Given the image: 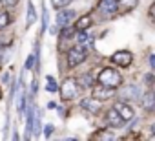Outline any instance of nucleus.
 I'll return each mask as SVG.
<instances>
[{
	"instance_id": "nucleus-1",
	"label": "nucleus",
	"mask_w": 155,
	"mask_h": 141,
	"mask_svg": "<svg viewBox=\"0 0 155 141\" xmlns=\"http://www.w3.org/2000/svg\"><path fill=\"white\" fill-rule=\"evenodd\" d=\"M97 81L102 84V86H108V88H119L120 83H122V75L113 68H104L101 70V74L97 77Z\"/></svg>"
},
{
	"instance_id": "nucleus-2",
	"label": "nucleus",
	"mask_w": 155,
	"mask_h": 141,
	"mask_svg": "<svg viewBox=\"0 0 155 141\" xmlns=\"http://www.w3.org/2000/svg\"><path fill=\"white\" fill-rule=\"evenodd\" d=\"M86 57H88V51H86L84 46H81V44L75 46V48H71V50L68 51V66H69V68L79 66L81 62L86 60Z\"/></svg>"
},
{
	"instance_id": "nucleus-3",
	"label": "nucleus",
	"mask_w": 155,
	"mask_h": 141,
	"mask_svg": "<svg viewBox=\"0 0 155 141\" xmlns=\"http://www.w3.org/2000/svg\"><path fill=\"white\" fill-rule=\"evenodd\" d=\"M77 94H79V83H77L75 79H66L60 86V97L62 101H71L77 97Z\"/></svg>"
},
{
	"instance_id": "nucleus-4",
	"label": "nucleus",
	"mask_w": 155,
	"mask_h": 141,
	"mask_svg": "<svg viewBox=\"0 0 155 141\" xmlns=\"http://www.w3.org/2000/svg\"><path fill=\"white\" fill-rule=\"evenodd\" d=\"M99 11L104 19H111L117 11H119V4L117 0H101L99 4Z\"/></svg>"
},
{
	"instance_id": "nucleus-5",
	"label": "nucleus",
	"mask_w": 155,
	"mask_h": 141,
	"mask_svg": "<svg viewBox=\"0 0 155 141\" xmlns=\"http://www.w3.org/2000/svg\"><path fill=\"white\" fill-rule=\"evenodd\" d=\"M111 60H113L117 66H120V68H128V66L131 64V60H133V55H131V51H128V50H120V51H115V53H113Z\"/></svg>"
},
{
	"instance_id": "nucleus-6",
	"label": "nucleus",
	"mask_w": 155,
	"mask_h": 141,
	"mask_svg": "<svg viewBox=\"0 0 155 141\" xmlns=\"http://www.w3.org/2000/svg\"><path fill=\"white\" fill-rule=\"evenodd\" d=\"M75 19V11L73 9H60V13H57V26L64 28V26H69Z\"/></svg>"
},
{
	"instance_id": "nucleus-7",
	"label": "nucleus",
	"mask_w": 155,
	"mask_h": 141,
	"mask_svg": "<svg viewBox=\"0 0 155 141\" xmlns=\"http://www.w3.org/2000/svg\"><path fill=\"white\" fill-rule=\"evenodd\" d=\"M113 94H115V88H108V86H102V84L93 88V97L97 101H106V99L113 97Z\"/></svg>"
},
{
	"instance_id": "nucleus-8",
	"label": "nucleus",
	"mask_w": 155,
	"mask_h": 141,
	"mask_svg": "<svg viewBox=\"0 0 155 141\" xmlns=\"http://www.w3.org/2000/svg\"><path fill=\"white\" fill-rule=\"evenodd\" d=\"M113 108L119 112V115H120L124 121H131V119H133V115H135V114H133V108H131L130 105L122 103V101H120V103H115V106H113Z\"/></svg>"
},
{
	"instance_id": "nucleus-9",
	"label": "nucleus",
	"mask_w": 155,
	"mask_h": 141,
	"mask_svg": "<svg viewBox=\"0 0 155 141\" xmlns=\"http://www.w3.org/2000/svg\"><path fill=\"white\" fill-rule=\"evenodd\" d=\"M106 121H108V125L110 126H113V128H120L126 121L119 115V112L115 110V108H111V110H108L106 112Z\"/></svg>"
},
{
	"instance_id": "nucleus-10",
	"label": "nucleus",
	"mask_w": 155,
	"mask_h": 141,
	"mask_svg": "<svg viewBox=\"0 0 155 141\" xmlns=\"http://www.w3.org/2000/svg\"><path fill=\"white\" fill-rule=\"evenodd\" d=\"M81 106H82L84 110H88L90 114H97V112L101 110V101H97L95 97H91V99H82V101H81Z\"/></svg>"
},
{
	"instance_id": "nucleus-11",
	"label": "nucleus",
	"mask_w": 155,
	"mask_h": 141,
	"mask_svg": "<svg viewBox=\"0 0 155 141\" xmlns=\"http://www.w3.org/2000/svg\"><path fill=\"white\" fill-rule=\"evenodd\" d=\"M90 26H91V17H90V15H84V17H81L79 20H77L75 29H77V31H86Z\"/></svg>"
},
{
	"instance_id": "nucleus-12",
	"label": "nucleus",
	"mask_w": 155,
	"mask_h": 141,
	"mask_svg": "<svg viewBox=\"0 0 155 141\" xmlns=\"http://www.w3.org/2000/svg\"><path fill=\"white\" fill-rule=\"evenodd\" d=\"M33 121H35V110L33 106L28 110V125H26V139L31 137V132H33Z\"/></svg>"
},
{
	"instance_id": "nucleus-13",
	"label": "nucleus",
	"mask_w": 155,
	"mask_h": 141,
	"mask_svg": "<svg viewBox=\"0 0 155 141\" xmlns=\"http://www.w3.org/2000/svg\"><path fill=\"white\" fill-rule=\"evenodd\" d=\"M117 4H119L120 11H122V13H126V11L133 9V8L139 4V0H117Z\"/></svg>"
},
{
	"instance_id": "nucleus-14",
	"label": "nucleus",
	"mask_w": 155,
	"mask_h": 141,
	"mask_svg": "<svg viewBox=\"0 0 155 141\" xmlns=\"http://www.w3.org/2000/svg\"><path fill=\"white\" fill-rule=\"evenodd\" d=\"M77 83H79L82 88H90V86H93L95 81H93V77H91L90 74H84V75H81L79 79H77Z\"/></svg>"
},
{
	"instance_id": "nucleus-15",
	"label": "nucleus",
	"mask_w": 155,
	"mask_h": 141,
	"mask_svg": "<svg viewBox=\"0 0 155 141\" xmlns=\"http://www.w3.org/2000/svg\"><path fill=\"white\" fill-rule=\"evenodd\" d=\"M35 20H37V13H35L33 4L29 2V4H28V20H26V28H31Z\"/></svg>"
},
{
	"instance_id": "nucleus-16",
	"label": "nucleus",
	"mask_w": 155,
	"mask_h": 141,
	"mask_svg": "<svg viewBox=\"0 0 155 141\" xmlns=\"http://www.w3.org/2000/svg\"><path fill=\"white\" fill-rule=\"evenodd\" d=\"M153 105H155V95L153 94H146L144 95V101H142V106L146 110H150V108H153Z\"/></svg>"
},
{
	"instance_id": "nucleus-17",
	"label": "nucleus",
	"mask_w": 155,
	"mask_h": 141,
	"mask_svg": "<svg viewBox=\"0 0 155 141\" xmlns=\"http://www.w3.org/2000/svg\"><path fill=\"white\" fill-rule=\"evenodd\" d=\"M71 2H73V0H51V6H53L55 9H62V8L69 6Z\"/></svg>"
},
{
	"instance_id": "nucleus-18",
	"label": "nucleus",
	"mask_w": 155,
	"mask_h": 141,
	"mask_svg": "<svg viewBox=\"0 0 155 141\" xmlns=\"http://www.w3.org/2000/svg\"><path fill=\"white\" fill-rule=\"evenodd\" d=\"M9 13L8 11H4V13H0V29H4V28H8V24H9Z\"/></svg>"
},
{
	"instance_id": "nucleus-19",
	"label": "nucleus",
	"mask_w": 155,
	"mask_h": 141,
	"mask_svg": "<svg viewBox=\"0 0 155 141\" xmlns=\"http://www.w3.org/2000/svg\"><path fill=\"white\" fill-rule=\"evenodd\" d=\"M46 90L48 92H57L58 90V86H57V83H55V79L51 75H48V86H46Z\"/></svg>"
},
{
	"instance_id": "nucleus-20",
	"label": "nucleus",
	"mask_w": 155,
	"mask_h": 141,
	"mask_svg": "<svg viewBox=\"0 0 155 141\" xmlns=\"http://www.w3.org/2000/svg\"><path fill=\"white\" fill-rule=\"evenodd\" d=\"M18 112H20V114L26 112V94H24V92H22L20 97H18Z\"/></svg>"
},
{
	"instance_id": "nucleus-21",
	"label": "nucleus",
	"mask_w": 155,
	"mask_h": 141,
	"mask_svg": "<svg viewBox=\"0 0 155 141\" xmlns=\"http://www.w3.org/2000/svg\"><path fill=\"white\" fill-rule=\"evenodd\" d=\"M95 139H115V136L108 134V132H99V134H95Z\"/></svg>"
},
{
	"instance_id": "nucleus-22",
	"label": "nucleus",
	"mask_w": 155,
	"mask_h": 141,
	"mask_svg": "<svg viewBox=\"0 0 155 141\" xmlns=\"http://www.w3.org/2000/svg\"><path fill=\"white\" fill-rule=\"evenodd\" d=\"M33 132H35L37 136L40 134V115H37L35 121H33Z\"/></svg>"
},
{
	"instance_id": "nucleus-23",
	"label": "nucleus",
	"mask_w": 155,
	"mask_h": 141,
	"mask_svg": "<svg viewBox=\"0 0 155 141\" xmlns=\"http://www.w3.org/2000/svg\"><path fill=\"white\" fill-rule=\"evenodd\" d=\"M33 62H35V55H29V57H28V60H26V64H24V68H26V70H31Z\"/></svg>"
},
{
	"instance_id": "nucleus-24",
	"label": "nucleus",
	"mask_w": 155,
	"mask_h": 141,
	"mask_svg": "<svg viewBox=\"0 0 155 141\" xmlns=\"http://www.w3.org/2000/svg\"><path fill=\"white\" fill-rule=\"evenodd\" d=\"M53 130H55V128H53V125H46V126H44V136H46V137H49V136L53 134Z\"/></svg>"
},
{
	"instance_id": "nucleus-25",
	"label": "nucleus",
	"mask_w": 155,
	"mask_h": 141,
	"mask_svg": "<svg viewBox=\"0 0 155 141\" xmlns=\"http://www.w3.org/2000/svg\"><path fill=\"white\" fill-rule=\"evenodd\" d=\"M0 2H2L6 8H13V6H17V2H18V0H0Z\"/></svg>"
},
{
	"instance_id": "nucleus-26",
	"label": "nucleus",
	"mask_w": 155,
	"mask_h": 141,
	"mask_svg": "<svg viewBox=\"0 0 155 141\" xmlns=\"http://www.w3.org/2000/svg\"><path fill=\"white\" fill-rule=\"evenodd\" d=\"M42 28H44V29L48 28V11H46V9L42 11Z\"/></svg>"
},
{
	"instance_id": "nucleus-27",
	"label": "nucleus",
	"mask_w": 155,
	"mask_h": 141,
	"mask_svg": "<svg viewBox=\"0 0 155 141\" xmlns=\"http://www.w3.org/2000/svg\"><path fill=\"white\" fill-rule=\"evenodd\" d=\"M150 19L155 22V2L151 4V8H150Z\"/></svg>"
},
{
	"instance_id": "nucleus-28",
	"label": "nucleus",
	"mask_w": 155,
	"mask_h": 141,
	"mask_svg": "<svg viewBox=\"0 0 155 141\" xmlns=\"http://www.w3.org/2000/svg\"><path fill=\"white\" fill-rule=\"evenodd\" d=\"M2 81H4V83H9V74H4V77H2Z\"/></svg>"
},
{
	"instance_id": "nucleus-29",
	"label": "nucleus",
	"mask_w": 155,
	"mask_h": 141,
	"mask_svg": "<svg viewBox=\"0 0 155 141\" xmlns=\"http://www.w3.org/2000/svg\"><path fill=\"white\" fill-rule=\"evenodd\" d=\"M151 130H153V134H155V125H153V126H151Z\"/></svg>"
},
{
	"instance_id": "nucleus-30",
	"label": "nucleus",
	"mask_w": 155,
	"mask_h": 141,
	"mask_svg": "<svg viewBox=\"0 0 155 141\" xmlns=\"http://www.w3.org/2000/svg\"><path fill=\"white\" fill-rule=\"evenodd\" d=\"M0 99H2V90H0Z\"/></svg>"
}]
</instances>
